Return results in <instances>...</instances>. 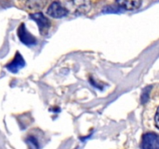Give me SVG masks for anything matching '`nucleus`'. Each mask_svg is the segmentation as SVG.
<instances>
[{"label": "nucleus", "instance_id": "6e6552de", "mask_svg": "<svg viewBox=\"0 0 159 149\" xmlns=\"http://www.w3.org/2000/svg\"><path fill=\"white\" fill-rule=\"evenodd\" d=\"M117 5L119 7L125 9L126 10H137L141 6L142 2L139 0H134V1H126V0H121L116 2Z\"/></svg>", "mask_w": 159, "mask_h": 149}, {"label": "nucleus", "instance_id": "20e7f679", "mask_svg": "<svg viewBox=\"0 0 159 149\" xmlns=\"http://www.w3.org/2000/svg\"><path fill=\"white\" fill-rule=\"evenodd\" d=\"M47 14L53 18H62L66 16L68 12L62 2H53L48 6Z\"/></svg>", "mask_w": 159, "mask_h": 149}, {"label": "nucleus", "instance_id": "1a4fd4ad", "mask_svg": "<svg viewBox=\"0 0 159 149\" xmlns=\"http://www.w3.org/2000/svg\"><path fill=\"white\" fill-rule=\"evenodd\" d=\"M27 143L29 145V149H38V144L37 142V140L33 137L27 138Z\"/></svg>", "mask_w": 159, "mask_h": 149}, {"label": "nucleus", "instance_id": "f257e3e1", "mask_svg": "<svg viewBox=\"0 0 159 149\" xmlns=\"http://www.w3.org/2000/svg\"><path fill=\"white\" fill-rule=\"evenodd\" d=\"M68 13L75 15H81L88 13L91 8L90 1H67L62 2Z\"/></svg>", "mask_w": 159, "mask_h": 149}, {"label": "nucleus", "instance_id": "7ed1b4c3", "mask_svg": "<svg viewBox=\"0 0 159 149\" xmlns=\"http://www.w3.org/2000/svg\"><path fill=\"white\" fill-rule=\"evenodd\" d=\"M140 147L142 149H159V135L153 132L143 134Z\"/></svg>", "mask_w": 159, "mask_h": 149}, {"label": "nucleus", "instance_id": "9b49d317", "mask_svg": "<svg viewBox=\"0 0 159 149\" xmlns=\"http://www.w3.org/2000/svg\"><path fill=\"white\" fill-rule=\"evenodd\" d=\"M154 122H155V126L159 129V107L157 108L156 111L155 116H154Z\"/></svg>", "mask_w": 159, "mask_h": 149}, {"label": "nucleus", "instance_id": "423d86ee", "mask_svg": "<svg viewBox=\"0 0 159 149\" xmlns=\"http://www.w3.org/2000/svg\"><path fill=\"white\" fill-rule=\"evenodd\" d=\"M20 4H21V6H23V9L27 10L29 12L35 13H37L36 11L38 10H43L48 4H49V2L48 1H38V0H34V1H25V2H20Z\"/></svg>", "mask_w": 159, "mask_h": 149}, {"label": "nucleus", "instance_id": "f03ea898", "mask_svg": "<svg viewBox=\"0 0 159 149\" xmlns=\"http://www.w3.org/2000/svg\"><path fill=\"white\" fill-rule=\"evenodd\" d=\"M30 17L31 18V19H33L37 23L41 34L46 35L48 33L51 23H50L49 19L43 13H40V12L35 13H30Z\"/></svg>", "mask_w": 159, "mask_h": 149}, {"label": "nucleus", "instance_id": "39448f33", "mask_svg": "<svg viewBox=\"0 0 159 149\" xmlns=\"http://www.w3.org/2000/svg\"><path fill=\"white\" fill-rule=\"evenodd\" d=\"M17 35L20 41L27 46H31V45H35L37 43L35 37L31 33H29L24 23H21L20 27H18Z\"/></svg>", "mask_w": 159, "mask_h": 149}, {"label": "nucleus", "instance_id": "9d476101", "mask_svg": "<svg viewBox=\"0 0 159 149\" xmlns=\"http://www.w3.org/2000/svg\"><path fill=\"white\" fill-rule=\"evenodd\" d=\"M150 90H151V86H149V87H148V88H146V89H143V93H142V96H141V101L143 103H146V102L148 100V96H149Z\"/></svg>", "mask_w": 159, "mask_h": 149}, {"label": "nucleus", "instance_id": "0eeeda50", "mask_svg": "<svg viewBox=\"0 0 159 149\" xmlns=\"http://www.w3.org/2000/svg\"><path fill=\"white\" fill-rule=\"evenodd\" d=\"M25 65V61L19 52H16L13 61L6 65V68L12 73H16Z\"/></svg>", "mask_w": 159, "mask_h": 149}]
</instances>
